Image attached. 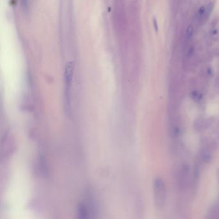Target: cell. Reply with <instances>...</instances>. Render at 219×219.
Segmentation results:
<instances>
[{"label":"cell","instance_id":"cell-1","mask_svg":"<svg viewBox=\"0 0 219 219\" xmlns=\"http://www.w3.org/2000/svg\"><path fill=\"white\" fill-rule=\"evenodd\" d=\"M74 72V64L73 63H68L66 66L64 72V82H65V91H64V109L65 111L68 115L71 112V85L73 79Z\"/></svg>","mask_w":219,"mask_h":219},{"label":"cell","instance_id":"cell-2","mask_svg":"<svg viewBox=\"0 0 219 219\" xmlns=\"http://www.w3.org/2000/svg\"><path fill=\"white\" fill-rule=\"evenodd\" d=\"M153 192L156 207L162 209L166 200V188L164 180L161 177H156L153 182Z\"/></svg>","mask_w":219,"mask_h":219},{"label":"cell","instance_id":"cell-3","mask_svg":"<svg viewBox=\"0 0 219 219\" xmlns=\"http://www.w3.org/2000/svg\"><path fill=\"white\" fill-rule=\"evenodd\" d=\"M91 209H89V206H87L84 203H82L78 208V214L79 217L81 218H86L89 217Z\"/></svg>","mask_w":219,"mask_h":219},{"label":"cell","instance_id":"cell-4","mask_svg":"<svg viewBox=\"0 0 219 219\" xmlns=\"http://www.w3.org/2000/svg\"><path fill=\"white\" fill-rule=\"evenodd\" d=\"M194 34V27L191 25H189L186 30V37L188 39H190Z\"/></svg>","mask_w":219,"mask_h":219},{"label":"cell","instance_id":"cell-5","mask_svg":"<svg viewBox=\"0 0 219 219\" xmlns=\"http://www.w3.org/2000/svg\"><path fill=\"white\" fill-rule=\"evenodd\" d=\"M154 26H155L156 30H157V23H156V20H154Z\"/></svg>","mask_w":219,"mask_h":219},{"label":"cell","instance_id":"cell-6","mask_svg":"<svg viewBox=\"0 0 219 219\" xmlns=\"http://www.w3.org/2000/svg\"><path fill=\"white\" fill-rule=\"evenodd\" d=\"M217 86H219V76L217 77Z\"/></svg>","mask_w":219,"mask_h":219}]
</instances>
